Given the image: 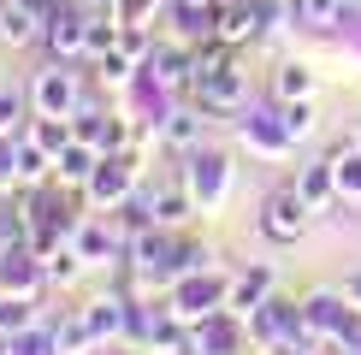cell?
Returning <instances> with one entry per match:
<instances>
[{
	"label": "cell",
	"instance_id": "6da1fadb",
	"mask_svg": "<svg viewBox=\"0 0 361 355\" xmlns=\"http://www.w3.org/2000/svg\"><path fill=\"white\" fill-rule=\"evenodd\" d=\"M308 196L296 184H284V189H273V196H267V207H261V231L273 237V243H296V237L308 231Z\"/></svg>",
	"mask_w": 361,
	"mask_h": 355
},
{
	"label": "cell",
	"instance_id": "7a4b0ae2",
	"mask_svg": "<svg viewBox=\"0 0 361 355\" xmlns=\"http://www.w3.org/2000/svg\"><path fill=\"white\" fill-rule=\"evenodd\" d=\"M130 189H137V160H130V154H101V166L89 172L83 196L95 207H125Z\"/></svg>",
	"mask_w": 361,
	"mask_h": 355
},
{
	"label": "cell",
	"instance_id": "3957f363",
	"mask_svg": "<svg viewBox=\"0 0 361 355\" xmlns=\"http://www.w3.org/2000/svg\"><path fill=\"white\" fill-rule=\"evenodd\" d=\"M225 296H231V285H225V278H195V273H184L172 285V314L178 320H207V314H219L225 308Z\"/></svg>",
	"mask_w": 361,
	"mask_h": 355
},
{
	"label": "cell",
	"instance_id": "277c9868",
	"mask_svg": "<svg viewBox=\"0 0 361 355\" xmlns=\"http://www.w3.org/2000/svg\"><path fill=\"white\" fill-rule=\"evenodd\" d=\"M30 101H36V113H54V118H71L83 107L78 101V71H66L54 59V66H42L36 71V83H30Z\"/></svg>",
	"mask_w": 361,
	"mask_h": 355
},
{
	"label": "cell",
	"instance_id": "5b68a950",
	"mask_svg": "<svg viewBox=\"0 0 361 355\" xmlns=\"http://www.w3.org/2000/svg\"><path fill=\"white\" fill-rule=\"evenodd\" d=\"M42 42H48V54H83L89 48V12L83 6H71V0H66V6H54L48 12V24H42Z\"/></svg>",
	"mask_w": 361,
	"mask_h": 355
},
{
	"label": "cell",
	"instance_id": "8992f818",
	"mask_svg": "<svg viewBox=\"0 0 361 355\" xmlns=\"http://www.w3.org/2000/svg\"><path fill=\"white\" fill-rule=\"evenodd\" d=\"M190 66H195V48H178V42H154L142 59V77L154 89H190Z\"/></svg>",
	"mask_w": 361,
	"mask_h": 355
},
{
	"label": "cell",
	"instance_id": "52a82bcc",
	"mask_svg": "<svg viewBox=\"0 0 361 355\" xmlns=\"http://www.w3.org/2000/svg\"><path fill=\"white\" fill-rule=\"evenodd\" d=\"M190 95H195V107H202V113H237V107H243V101H249L243 66H237V59H231V66H225V71H214V77H207V83H195Z\"/></svg>",
	"mask_w": 361,
	"mask_h": 355
},
{
	"label": "cell",
	"instance_id": "ba28073f",
	"mask_svg": "<svg viewBox=\"0 0 361 355\" xmlns=\"http://www.w3.org/2000/svg\"><path fill=\"white\" fill-rule=\"evenodd\" d=\"M225 154H214V148H195L190 154V172H184V184H190V196H195V207H214L219 201V189H225Z\"/></svg>",
	"mask_w": 361,
	"mask_h": 355
},
{
	"label": "cell",
	"instance_id": "9c48e42d",
	"mask_svg": "<svg viewBox=\"0 0 361 355\" xmlns=\"http://www.w3.org/2000/svg\"><path fill=\"white\" fill-rule=\"evenodd\" d=\"M202 130H207L202 107H178V113L160 118V142H166L172 154H195V148H202Z\"/></svg>",
	"mask_w": 361,
	"mask_h": 355
},
{
	"label": "cell",
	"instance_id": "30bf717a",
	"mask_svg": "<svg viewBox=\"0 0 361 355\" xmlns=\"http://www.w3.org/2000/svg\"><path fill=\"white\" fill-rule=\"evenodd\" d=\"M290 325H302V302H284V296H267L261 308L249 314V332L261 337V344H273V337H284Z\"/></svg>",
	"mask_w": 361,
	"mask_h": 355
},
{
	"label": "cell",
	"instance_id": "8fae6325",
	"mask_svg": "<svg viewBox=\"0 0 361 355\" xmlns=\"http://www.w3.org/2000/svg\"><path fill=\"white\" fill-rule=\"evenodd\" d=\"M148 213H154V225H184V219L195 213V196H190V184H154L148 189Z\"/></svg>",
	"mask_w": 361,
	"mask_h": 355
},
{
	"label": "cell",
	"instance_id": "7c38bea8",
	"mask_svg": "<svg viewBox=\"0 0 361 355\" xmlns=\"http://www.w3.org/2000/svg\"><path fill=\"white\" fill-rule=\"evenodd\" d=\"M273 296V273L267 266H255V273H243V278H231V296H225V314H237V320H249L255 308Z\"/></svg>",
	"mask_w": 361,
	"mask_h": 355
},
{
	"label": "cell",
	"instance_id": "4fadbf2b",
	"mask_svg": "<svg viewBox=\"0 0 361 355\" xmlns=\"http://www.w3.org/2000/svg\"><path fill=\"white\" fill-rule=\"evenodd\" d=\"M95 166H101V148L83 142V137H71L54 154V178H59V184H89V172H95Z\"/></svg>",
	"mask_w": 361,
	"mask_h": 355
},
{
	"label": "cell",
	"instance_id": "5bb4252c",
	"mask_svg": "<svg viewBox=\"0 0 361 355\" xmlns=\"http://www.w3.org/2000/svg\"><path fill=\"white\" fill-rule=\"evenodd\" d=\"M83 320H89V332H95V344L101 337H118L130 325V302L125 296H95V302L83 308Z\"/></svg>",
	"mask_w": 361,
	"mask_h": 355
},
{
	"label": "cell",
	"instance_id": "9a60e30c",
	"mask_svg": "<svg viewBox=\"0 0 361 355\" xmlns=\"http://www.w3.org/2000/svg\"><path fill=\"white\" fill-rule=\"evenodd\" d=\"M0 42L24 48V42H42V12L18 6V0H0Z\"/></svg>",
	"mask_w": 361,
	"mask_h": 355
},
{
	"label": "cell",
	"instance_id": "2e32d148",
	"mask_svg": "<svg viewBox=\"0 0 361 355\" xmlns=\"http://www.w3.org/2000/svg\"><path fill=\"white\" fill-rule=\"evenodd\" d=\"M237 314H207V320H195V349H207V355H231L237 349V325H231Z\"/></svg>",
	"mask_w": 361,
	"mask_h": 355
},
{
	"label": "cell",
	"instance_id": "e0dca14e",
	"mask_svg": "<svg viewBox=\"0 0 361 355\" xmlns=\"http://www.w3.org/2000/svg\"><path fill=\"white\" fill-rule=\"evenodd\" d=\"M296 189L308 196V207H326V201H332V196H338V166H332V154H326V160H314V166H302Z\"/></svg>",
	"mask_w": 361,
	"mask_h": 355
},
{
	"label": "cell",
	"instance_id": "ac0fdd59",
	"mask_svg": "<svg viewBox=\"0 0 361 355\" xmlns=\"http://www.w3.org/2000/svg\"><path fill=\"white\" fill-rule=\"evenodd\" d=\"M332 166H338V201H361V148L350 137L332 148Z\"/></svg>",
	"mask_w": 361,
	"mask_h": 355
},
{
	"label": "cell",
	"instance_id": "d6986e66",
	"mask_svg": "<svg viewBox=\"0 0 361 355\" xmlns=\"http://www.w3.org/2000/svg\"><path fill=\"white\" fill-rule=\"evenodd\" d=\"M273 95L279 101H308L314 95V71L302 66V59H284V66L273 71Z\"/></svg>",
	"mask_w": 361,
	"mask_h": 355
},
{
	"label": "cell",
	"instance_id": "ffe728a7",
	"mask_svg": "<svg viewBox=\"0 0 361 355\" xmlns=\"http://www.w3.org/2000/svg\"><path fill=\"white\" fill-rule=\"evenodd\" d=\"M178 6V30H184V42H195V36H214V0H172Z\"/></svg>",
	"mask_w": 361,
	"mask_h": 355
},
{
	"label": "cell",
	"instance_id": "44dd1931",
	"mask_svg": "<svg viewBox=\"0 0 361 355\" xmlns=\"http://www.w3.org/2000/svg\"><path fill=\"white\" fill-rule=\"evenodd\" d=\"M54 344H59V355H83V349H95V332H89L83 308H78V314H66V320L54 325Z\"/></svg>",
	"mask_w": 361,
	"mask_h": 355
},
{
	"label": "cell",
	"instance_id": "7402d4cb",
	"mask_svg": "<svg viewBox=\"0 0 361 355\" xmlns=\"http://www.w3.org/2000/svg\"><path fill=\"white\" fill-rule=\"evenodd\" d=\"M30 320H36V296H12V290H0V332L18 337V332H30Z\"/></svg>",
	"mask_w": 361,
	"mask_h": 355
},
{
	"label": "cell",
	"instance_id": "603a6c76",
	"mask_svg": "<svg viewBox=\"0 0 361 355\" xmlns=\"http://www.w3.org/2000/svg\"><path fill=\"white\" fill-rule=\"evenodd\" d=\"M290 18L308 30H332L343 18V0H290Z\"/></svg>",
	"mask_w": 361,
	"mask_h": 355
},
{
	"label": "cell",
	"instance_id": "cb8c5ba5",
	"mask_svg": "<svg viewBox=\"0 0 361 355\" xmlns=\"http://www.w3.org/2000/svg\"><path fill=\"white\" fill-rule=\"evenodd\" d=\"M30 137H36L48 154H59L71 137H78V125H66V118H54V113H36V125H30Z\"/></svg>",
	"mask_w": 361,
	"mask_h": 355
},
{
	"label": "cell",
	"instance_id": "d4e9b609",
	"mask_svg": "<svg viewBox=\"0 0 361 355\" xmlns=\"http://www.w3.org/2000/svg\"><path fill=\"white\" fill-rule=\"evenodd\" d=\"M249 142L267 148V154H284V142H296V137L284 130V118L273 113V118H249Z\"/></svg>",
	"mask_w": 361,
	"mask_h": 355
},
{
	"label": "cell",
	"instance_id": "484cf974",
	"mask_svg": "<svg viewBox=\"0 0 361 355\" xmlns=\"http://www.w3.org/2000/svg\"><path fill=\"white\" fill-rule=\"evenodd\" d=\"M71 243H78V255H83V261H107L113 249H118L107 225H78V231H71Z\"/></svg>",
	"mask_w": 361,
	"mask_h": 355
},
{
	"label": "cell",
	"instance_id": "4316f807",
	"mask_svg": "<svg viewBox=\"0 0 361 355\" xmlns=\"http://www.w3.org/2000/svg\"><path fill=\"white\" fill-rule=\"evenodd\" d=\"M78 266H83L78 249H48V255H42V273H48V285H71V278H78Z\"/></svg>",
	"mask_w": 361,
	"mask_h": 355
},
{
	"label": "cell",
	"instance_id": "83f0119b",
	"mask_svg": "<svg viewBox=\"0 0 361 355\" xmlns=\"http://www.w3.org/2000/svg\"><path fill=\"white\" fill-rule=\"evenodd\" d=\"M314 344H320V337H314L308 325H290V332H284V337H273L267 349H273V355H314Z\"/></svg>",
	"mask_w": 361,
	"mask_h": 355
},
{
	"label": "cell",
	"instance_id": "f1b7e54d",
	"mask_svg": "<svg viewBox=\"0 0 361 355\" xmlns=\"http://www.w3.org/2000/svg\"><path fill=\"white\" fill-rule=\"evenodd\" d=\"M279 118H284L290 137H308V130H314V107H308V101H279Z\"/></svg>",
	"mask_w": 361,
	"mask_h": 355
},
{
	"label": "cell",
	"instance_id": "f546056e",
	"mask_svg": "<svg viewBox=\"0 0 361 355\" xmlns=\"http://www.w3.org/2000/svg\"><path fill=\"white\" fill-rule=\"evenodd\" d=\"M18 118H24V95L0 83V137H18Z\"/></svg>",
	"mask_w": 361,
	"mask_h": 355
},
{
	"label": "cell",
	"instance_id": "4dcf8cb0",
	"mask_svg": "<svg viewBox=\"0 0 361 355\" xmlns=\"http://www.w3.org/2000/svg\"><path fill=\"white\" fill-rule=\"evenodd\" d=\"M12 355H59V344H54V332H18Z\"/></svg>",
	"mask_w": 361,
	"mask_h": 355
},
{
	"label": "cell",
	"instance_id": "1f68e13d",
	"mask_svg": "<svg viewBox=\"0 0 361 355\" xmlns=\"http://www.w3.org/2000/svg\"><path fill=\"white\" fill-rule=\"evenodd\" d=\"M343 296H350V308H361V266H355L350 278H343Z\"/></svg>",
	"mask_w": 361,
	"mask_h": 355
},
{
	"label": "cell",
	"instance_id": "d6a6232c",
	"mask_svg": "<svg viewBox=\"0 0 361 355\" xmlns=\"http://www.w3.org/2000/svg\"><path fill=\"white\" fill-rule=\"evenodd\" d=\"M18 6H30V12H42V24H48V12L59 6V0H18Z\"/></svg>",
	"mask_w": 361,
	"mask_h": 355
},
{
	"label": "cell",
	"instance_id": "836d02e7",
	"mask_svg": "<svg viewBox=\"0 0 361 355\" xmlns=\"http://www.w3.org/2000/svg\"><path fill=\"white\" fill-rule=\"evenodd\" d=\"M71 6H83V12H113L118 0H71Z\"/></svg>",
	"mask_w": 361,
	"mask_h": 355
},
{
	"label": "cell",
	"instance_id": "e575fe53",
	"mask_svg": "<svg viewBox=\"0 0 361 355\" xmlns=\"http://www.w3.org/2000/svg\"><path fill=\"white\" fill-rule=\"evenodd\" d=\"M0 355H12V337H6V332H0Z\"/></svg>",
	"mask_w": 361,
	"mask_h": 355
},
{
	"label": "cell",
	"instance_id": "d590c367",
	"mask_svg": "<svg viewBox=\"0 0 361 355\" xmlns=\"http://www.w3.org/2000/svg\"><path fill=\"white\" fill-rule=\"evenodd\" d=\"M350 142H355V148H361V130H355V137H350Z\"/></svg>",
	"mask_w": 361,
	"mask_h": 355
}]
</instances>
